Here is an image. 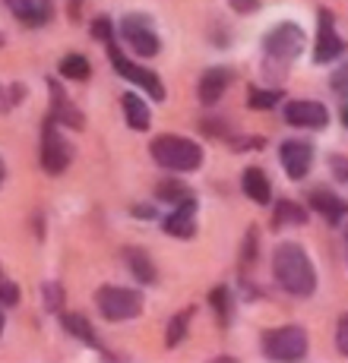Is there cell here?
Listing matches in <instances>:
<instances>
[{
	"instance_id": "cell-1",
	"label": "cell",
	"mask_w": 348,
	"mask_h": 363,
	"mask_svg": "<svg viewBox=\"0 0 348 363\" xmlns=\"http://www.w3.org/2000/svg\"><path fill=\"white\" fill-rule=\"evenodd\" d=\"M273 278L291 297H310L317 291V272L301 243H278L273 250Z\"/></svg>"
},
{
	"instance_id": "cell-2",
	"label": "cell",
	"mask_w": 348,
	"mask_h": 363,
	"mask_svg": "<svg viewBox=\"0 0 348 363\" xmlns=\"http://www.w3.org/2000/svg\"><path fill=\"white\" fill-rule=\"evenodd\" d=\"M156 164L168 167V171H200L203 167V145L193 143L187 136H178V133H165V136H156L149 145Z\"/></svg>"
},
{
	"instance_id": "cell-3",
	"label": "cell",
	"mask_w": 348,
	"mask_h": 363,
	"mask_svg": "<svg viewBox=\"0 0 348 363\" xmlns=\"http://www.w3.org/2000/svg\"><path fill=\"white\" fill-rule=\"evenodd\" d=\"M99 313L111 323H130L143 313V294L134 288H121V284H104L95 294Z\"/></svg>"
},
{
	"instance_id": "cell-4",
	"label": "cell",
	"mask_w": 348,
	"mask_h": 363,
	"mask_svg": "<svg viewBox=\"0 0 348 363\" xmlns=\"http://www.w3.org/2000/svg\"><path fill=\"white\" fill-rule=\"evenodd\" d=\"M304 51V29L295 23H278L276 29L266 32L263 38V54L266 60H273L278 67H288L291 60H298V54Z\"/></svg>"
},
{
	"instance_id": "cell-5",
	"label": "cell",
	"mask_w": 348,
	"mask_h": 363,
	"mask_svg": "<svg viewBox=\"0 0 348 363\" xmlns=\"http://www.w3.org/2000/svg\"><path fill=\"white\" fill-rule=\"evenodd\" d=\"M263 354L273 360H304L308 357V332L301 325H278L263 335Z\"/></svg>"
},
{
	"instance_id": "cell-6",
	"label": "cell",
	"mask_w": 348,
	"mask_h": 363,
	"mask_svg": "<svg viewBox=\"0 0 348 363\" xmlns=\"http://www.w3.org/2000/svg\"><path fill=\"white\" fill-rule=\"evenodd\" d=\"M73 158V149L60 133V123L54 117H48L45 127H41V167L48 174H64Z\"/></svg>"
},
{
	"instance_id": "cell-7",
	"label": "cell",
	"mask_w": 348,
	"mask_h": 363,
	"mask_svg": "<svg viewBox=\"0 0 348 363\" xmlns=\"http://www.w3.org/2000/svg\"><path fill=\"white\" fill-rule=\"evenodd\" d=\"M108 60H111V67H114V73H121L124 79L136 82V86H139V89H146V92H149L156 101H165V86H162V79H158V76L152 73V69H146V67L134 64V60H130L127 54L117 51L114 41L108 45Z\"/></svg>"
},
{
	"instance_id": "cell-8",
	"label": "cell",
	"mask_w": 348,
	"mask_h": 363,
	"mask_svg": "<svg viewBox=\"0 0 348 363\" xmlns=\"http://www.w3.org/2000/svg\"><path fill=\"white\" fill-rule=\"evenodd\" d=\"M117 32H121V38L134 48L139 57H156L158 54V35H156L152 23L143 16V13H130V16H124L121 23H117Z\"/></svg>"
},
{
	"instance_id": "cell-9",
	"label": "cell",
	"mask_w": 348,
	"mask_h": 363,
	"mask_svg": "<svg viewBox=\"0 0 348 363\" xmlns=\"http://www.w3.org/2000/svg\"><path fill=\"white\" fill-rule=\"evenodd\" d=\"M345 54V41L339 38L336 32V19H332V10H320L317 19V51H313V60L317 64H332Z\"/></svg>"
},
{
	"instance_id": "cell-10",
	"label": "cell",
	"mask_w": 348,
	"mask_h": 363,
	"mask_svg": "<svg viewBox=\"0 0 348 363\" xmlns=\"http://www.w3.org/2000/svg\"><path fill=\"white\" fill-rule=\"evenodd\" d=\"M278 158H282V167L291 180H304L313 167V145L304 139H288L278 149Z\"/></svg>"
},
{
	"instance_id": "cell-11",
	"label": "cell",
	"mask_w": 348,
	"mask_h": 363,
	"mask_svg": "<svg viewBox=\"0 0 348 363\" xmlns=\"http://www.w3.org/2000/svg\"><path fill=\"white\" fill-rule=\"evenodd\" d=\"M285 123L291 127H304V130H323L330 123V111L320 101H288L285 104Z\"/></svg>"
},
{
	"instance_id": "cell-12",
	"label": "cell",
	"mask_w": 348,
	"mask_h": 363,
	"mask_svg": "<svg viewBox=\"0 0 348 363\" xmlns=\"http://www.w3.org/2000/svg\"><path fill=\"white\" fill-rule=\"evenodd\" d=\"M162 231L178 237V240H190V237L197 234V199L178 202V208H174L171 215H165Z\"/></svg>"
},
{
	"instance_id": "cell-13",
	"label": "cell",
	"mask_w": 348,
	"mask_h": 363,
	"mask_svg": "<svg viewBox=\"0 0 348 363\" xmlns=\"http://www.w3.org/2000/svg\"><path fill=\"white\" fill-rule=\"evenodd\" d=\"M48 89H51V117H54V121H58L60 127H70V130H82V127H86L82 111L67 99V92L60 89V82L51 79V82H48Z\"/></svg>"
},
{
	"instance_id": "cell-14",
	"label": "cell",
	"mask_w": 348,
	"mask_h": 363,
	"mask_svg": "<svg viewBox=\"0 0 348 363\" xmlns=\"http://www.w3.org/2000/svg\"><path fill=\"white\" fill-rule=\"evenodd\" d=\"M310 208L313 212H320L330 225H339V221H345V215H348V202L339 196V193H332V190H326V186H317V190H310Z\"/></svg>"
},
{
	"instance_id": "cell-15",
	"label": "cell",
	"mask_w": 348,
	"mask_h": 363,
	"mask_svg": "<svg viewBox=\"0 0 348 363\" xmlns=\"http://www.w3.org/2000/svg\"><path fill=\"white\" fill-rule=\"evenodd\" d=\"M228 86H232V73L228 69H222V67H215V69H206L203 73V79H200V101L206 104H219V99L228 92Z\"/></svg>"
},
{
	"instance_id": "cell-16",
	"label": "cell",
	"mask_w": 348,
	"mask_h": 363,
	"mask_svg": "<svg viewBox=\"0 0 348 363\" xmlns=\"http://www.w3.org/2000/svg\"><path fill=\"white\" fill-rule=\"evenodd\" d=\"M241 186H244V193L254 202H260V206H266V202L273 199V184H269V177L260 167H247V171L241 174Z\"/></svg>"
},
{
	"instance_id": "cell-17",
	"label": "cell",
	"mask_w": 348,
	"mask_h": 363,
	"mask_svg": "<svg viewBox=\"0 0 348 363\" xmlns=\"http://www.w3.org/2000/svg\"><path fill=\"white\" fill-rule=\"evenodd\" d=\"M4 4L26 26H41L48 19V0H4Z\"/></svg>"
},
{
	"instance_id": "cell-18",
	"label": "cell",
	"mask_w": 348,
	"mask_h": 363,
	"mask_svg": "<svg viewBox=\"0 0 348 363\" xmlns=\"http://www.w3.org/2000/svg\"><path fill=\"white\" fill-rule=\"evenodd\" d=\"M124 262H127V269L134 272V275H136L143 284H152V281L158 278V272H156V265H152L149 253H143V250L127 247V250H124Z\"/></svg>"
},
{
	"instance_id": "cell-19",
	"label": "cell",
	"mask_w": 348,
	"mask_h": 363,
	"mask_svg": "<svg viewBox=\"0 0 348 363\" xmlns=\"http://www.w3.org/2000/svg\"><path fill=\"white\" fill-rule=\"evenodd\" d=\"M121 104H124V117H127L130 130H149L152 114H149V108H146V101L139 99V95L127 92V95L121 99Z\"/></svg>"
},
{
	"instance_id": "cell-20",
	"label": "cell",
	"mask_w": 348,
	"mask_h": 363,
	"mask_svg": "<svg viewBox=\"0 0 348 363\" xmlns=\"http://www.w3.org/2000/svg\"><path fill=\"white\" fill-rule=\"evenodd\" d=\"M285 225H308V212H304L298 202L291 199H278L276 202V218H273V228H285Z\"/></svg>"
},
{
	"instance_id": "cell-21",
	"label": "cell",
	"mask_w": 348,
	"mask_h": 363,
	"mask_svg": "<svg viewBox=\"0 0 348 363\" xmlns=\"http://www.w3.org/2000/svg\"><path fill=\"white\" fill-rule=\"evenodd\" d=\"M60 325H64L70 335H76L82 345H99V341H95V329L89 325L86 316H80V313H60Z\"/></svg>"
},
{
	"instance_id": "cell-22",
	"label": "cell",
	"mask_w": 348,
	"mask_h": 363,
	"mask_svg": "<svg viewBox=\"0 0 348 363\" xmlns=\"http://www.w3.org/2000/svg\"><path fill=\"white\" fill-rule=\"evenodd\" d=\"M193 306H187V310H180L178 316H171V323H168V329H165V345L168 347H178L180 341L187 338V329H190V319H193Z\"/></svg>"
},
{
	"instance_id": "cell-23",
	"label": "cell",
	"mask_w": 348,
	"mask_h": 363,
	"mask_svg": "<svg viewBox=\"0 0 348 363\" xmlns=\"http://www.w3.org/2000/svg\"><path fill=\"white\" fill-rule=\"evenodd\" d=\"M209 303H212L219 325H228V323H232V291H228L225 284H219V288L209 291Z\"/></svg>"
},
{
	"instance_id": "cell-24",
	"label": "cell",
	"mask_w": 348,
	"mask_h": 363,
	"mask_svg": "<svg viewBox=\"0 0 348 363\" xmlns=\"http://www.w3.org/2000/svg\"><path fill=\"white\" fill-rule=\"evenodd\" d=\"M89 60L82 57V54H67L64 60H60V76L64 79H76V82H82V79H89Z\"/></svg>"
},
{
	"instance_id": "cell-25",
	"label": "cell",
	"mask_w": 348,
	"mask_h": 363,
	"mask_svg": "<svg viewBox=\"0 0 348 363\" xmlns=\"http://www.w3.org/2000/svg\"><path fill=\"white\" fill-rule=\"evenodd\" d=\"M156 196L165 199V202H187V199H193L190 193H187V186L178 184V180H162V184H158V190H156Z\"/></svg>"
},
{
	"instance_id": "cell-26",
	"label": "cell",
	"mask_w": 348,
	"mask_h": 363,
	"mask_svg": "<svg viewBox=\"0 0 348 363\" xmlns=\"http://www.w3.org/2000/svg\"><path fill=\"white\" fill-rule=\"evenodd\" d=\"M278 101H282L278 89H254L250 92V108H276Z\"/></svg>"
},
{
	"instance_id": "cell-27",
	"label": "cell",
	"mask_w": 348,
	"mask_h": 363,
	"mask_svg": "<svg viewBox=\"0 0 348 363\" xmlns=\"http://www.w3.org/2000/svg\"><path fill=\"white\" fill-rule=\"evenodd\" d=\"M41 300H45L48 310H60V300H64V288L58 281H45L41 284Z\"/></svg>"
},
{
	"instance_id": "cell-28",
	"label": "cell",
	"mask_w": 348,
	"mask_h": 363,
	"mask_svg": "<svg viewBox=\"0 0 348 363\" xmlns=\"http://www.w3.org/2000/svg\"><path fill=\"white\" fill-rule=\"evenodd\" d=\"M330 89L336 95H342V99H348V57H345V64H339L336 73L330 76Z\"/></svg>"
},
{
	"instance_id": "cell-29",
	"label": "cell",
	"mask_w": 348,
	"mask_h": 363,
	"mask_svg": "<svg viewBox=\"0 0 348 363\" xmlns=\"http://www.w3.org/2000/svg\"><path fill=\"white\" fill-rule=\"evenodd\" d=\"M89 32H92V38L104 41V45L114 41V26H111V19H95V23L89 26Z\"/></svg>"
},
{
	"instance_id": "cell-30",
	"label": "cell",
	"mask_w": 348,
	"mask_h": 363,
	"mask_svg": "<svg viewBox=\"0 0 348 363\" xmlns=\"http://www.w3.org/2000/svg\"><path fill=\"white\" fill-rule=\"evenodd\" d=\"M0 303H4V306H16L19 303V284L16 281L0 278Z\"/></svg>"
},
{
	"instance_id": "cell-31",
	"label": "cell",
	"mask_w": 348,
	"mask_h": 363,
	"mask_svg": "<svg viewBox=\"0 0 348 363\" xmlns=\"http://www.w3.org/2000/svg\"><path fill=\"white\" fill-rule=\"evenodd\" d=\"M336 347H339V354L348 357V313L339 316V323H336Z\"/></svg>"
},
{
	"instance_id": "cell-32",
	"label": "cell",
	"mask_w": 348,
	"mask_h": 363,
	"mask_svg": "<svg viewBox=\"0 0 348 363\" xmlns=\"http://www.w3.org/2000/svg\"><path fill=\"white\" fill-rule=\"evenodd\" d=\"M256 256V228L247 231V240H244V253H241V265H254Z\"/></svg>"
},
{
	"instance_id": "cell-33",
	"label": "cell",
	"mask_w": 348,
	"mask_h": 363,
	"mask_svg": "<svg viewBox=\"0 0 348 363\" xmlns=\"http://www.w3.org/2000/svg\"><path fill=\"white\" fill-rule=\"evenodd\" d=\"M232 4L234 13H241V16H254V13H260V0H228Z\"/></svg>"
},
{
	"instance_id": "cell-34",
	"label": "cell",
	"mask_w": 348,
	"mask_h": 363,
	"mask_svg": "<svg viewBox=\"0 0 348 363\" xmlns=\"http://www.w3.org/2000/svg\"><path fill=\"white\" fill-rule=\"evenodd\" d=\"M330 162H332V171H336V177H339V180H348V158L332 155Z\"/></svg>"
},
{
	"instance_id": "cell-35",
	"label": "cell",
	"mask_w": 348,
	"mask_h": 363,
	"mask_svg": "<svg viewBox=\"0 0 348 363\" xmlns=\"http://www.w3.org/2000/svg\"><path fill=\"white\" fill-rule=\"evenodd\" d=\"M10 108H13V104H10V92L0 86V111H10Z\"/></svg>"
},
{
	"instance_id": "cell-36",
	"label": "cell",
	"mask_w": 348,
	"mask_h": 363,
	"mask_svg": "<svg viewBox=\"0 0 348 363\" xmlns=\"http://www.w3.org/2000/svg\"><path fill=\"white\" fill-rule=\"evenodd\" d=\"M136 218H146V221H149V218H152V208H149V206H139V208H136Z\"/></svg>"
},
{
	"instance_id": "cell-37",
	"label": "cell",
	"mask_w": 348,
	"mask_h": 363,
	"mask_svg": "<svg viewBox=\"0 0 348 363\" xmlns=\"http://www.w3.org/2000/svg\"><path fill=\"white\" fill-rule=\"evenodd\" d=\"M70 16H80V0H70Z\"/></svg>"
},
{
	"instance_id": "cell-38",
	"label": "cell",
	"mask_w": 348,
	"mask_h": 363,
	"mask_svg": "<svg viewBox=\"0 0 348 363\" xmlns=\"http://www.w3.org/2000/svg\"><path fill=\"white\" fill-rule=\"evenodd\" d=\"M4 177H6V164H4V158H0V184H4Z\"/></svg>"
},
{
	"instance_id": "cell-39",
	"label": "cell",
	"mask_w": 348,
	"mask_h": 363,
	"mask_svg": "<svg viewBox=\"0 0 348 363\" xmlns=\"http://www.w3.org/2000/svg\"><path fill=\"white\" fill-rule=\"evenodd\" d=\"M342 123H345V127H348V104H345V108H342Z\"/></svg>"
},
{
	"instance_id": "cell-40",
	"label": "cell",
	"mask_w": 348,
	"mask_h": 363,
	"mask_svg": "<svg viewBox=\"0 0 348 363\" xmlns=\"http://www.w3.org/2000/svg\"><path fill=\"white\" fill-rule=\"evenodd\" d=\"M345 259H348V225H345Z\"/></svg>"
},
{
	"instance_id": "cell-41",
	"label": "cell",
	"mask_w": 348,
	"mask_h": 363,
	"mask_svg": "<svg viewBox=\"0 0 348 363\" xmlns=\"http://www.w3.org/2000/svg\"><path fill=\"white\" fill-rule=\"evenodd\" d=\"M0 332H4V310H0Z\"/></svg>"
},
{
	"instance_id": "cell-42",
	"label": "cell",
	"mask_w": 348,
	"mask_h": 363,
	"mask_svg": "<svg viewBox=\"0 0 348 363\" xmlns=\"http://www.w3.org/2000/svg\"><path fill=\"white\" fill-rule=\"evenodd\" d=\"M6 45V41H4V32H0V48H4Z\"/></svg>"
},
{
	"instance_id": "cell-43",
	"label": "cell",
	"mask_w": 348,
	"mask_h": 363,
	"mask_svg": "<svg viewBox=\"0 0 348 363\" xmlns=\"http://www.w3.org/2000/svg\"><path fill=\"white\" fill-rule=\"evenodd\" d=\"M0 278H4V269H0Z\"/></svg>"
},
{
	"instance_id": "cell-44",
	"label": "cell",
	"mask_w": 348,
	"mask_h": 363,
	"mask_svg": "<svg viewBox=\"0 0 348 363\" xmlns=\"http://www.w3.org/2000/svg\"><path fill=\"white\" fill-rule=\"evenodd\" d=\"M345 184H348V180H345Z\"/></svg>"
}]
</instances>
